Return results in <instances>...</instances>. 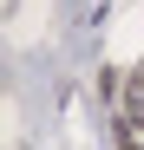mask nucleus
<instances>
[{
	"label": "nucleus",
	"mask_w": 144,
	"mask_h": 150,
	"mask_svg": "<svg viewBox=\"0 0 144 150\" xmlns=\"http://www.w3.org/2000/svg\"><path fill=\"white\" fill-rule=\"evenodd\" d=\"M118 124H125V131H138V124H144V72H131V79H125V111H118Z\"/></svg>",
	"instance_id": "1"
}]
</instances>
